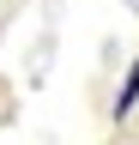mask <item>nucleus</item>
Returning <instances> with one entry per match:
<instances>
[]
</instances>
